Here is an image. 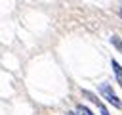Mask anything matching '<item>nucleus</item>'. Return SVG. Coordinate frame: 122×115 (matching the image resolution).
Here are the masks:
<instances>
[{"label": "nucleus", "mask_w": 122, "mask_h": 115, "mask_svg": "<svg viewBox=\"0 0 122 115\" xmlns=\"http://www.w3.org/2000/svg\"><path fill=\"white\" fill-rule=\"evenodd\" d=\"M99 92H101V96L112 105V107H116V109H122V100L112 92V88H111V84L109 82H101L99 84Z\"/></svg>", "instance_id": "nucleus-1"}, {"label": "nucleus", "mask_w": 122, "mask_h": 115, "mask_svg": "<svg viewBox=\"0 0 122 115\" xmlns=\"http://www.w3.org/2000/svg\"><path fill=\"white\" fill-rule=\"evenodd\" d=\"M82 94H84L86 98H90V100L97 105V109H99V113H101V115H109V109L103 105V102H101V100H97V96H95V94H92V92H88V90H84Z\"/></svg>", "instance_id": "nucleus-2"}, {"label": "nucleus", "mask_w": 122, "mask_h": 115, "mask_svg": "<svg viewBox=\"0 0 122 115\" xmlns=\"http://www.w3.org/2000/svg\"><path fill=\"white\" fill-rule=\"evenodd\" d=\"M111 67H112V71H114V75H116V80H118V86L122 88V65L116 61V59H111Z\"/></svg>", "instance_id": "nucleus-3"}, {"label": "nucleus", "mask_w": 122, "mask_h": 115, "mask_svg": "<svg viewBox=\"0 0 122 115\" xmlns=\"http://www.w3.org/2000/svg\"><path fill=\"white\" fill-rule=\"evenodd\" d=\"M76 115H93V113H92V111H90L86 105L78 104V105H76Z\"/></svg>", "instance_id": "nucleus-4"}, {"label": "nucleus", "mask_w": 122, "mask_h": 115, "mask_svg": "<svg viewBox=\"0 0 122 115\" xmlns=\"http://www.w3.org/2000/svg\"><path fill=\"white\" fill-rule=\"evenodd\" d=\"M111 42H112V44H114V46L122 52V40H118V36H112V38H111Z\"/></svg>", "instance_id": "nucleus-5"}, {"label": "nucleus", "mask_w": 122, "mask_h": 115, "mask_svg": "<svg viewBox=\"0 0 122 115\" xmlns=\"http://www.w3.org/2000/svg\"><path fill=\"white\" fill-rule=\"evenodd\" d=\"M120 15H122V12H120Z\"/></svg>", "instance_id": "nucleus-6"}]
</instances>
